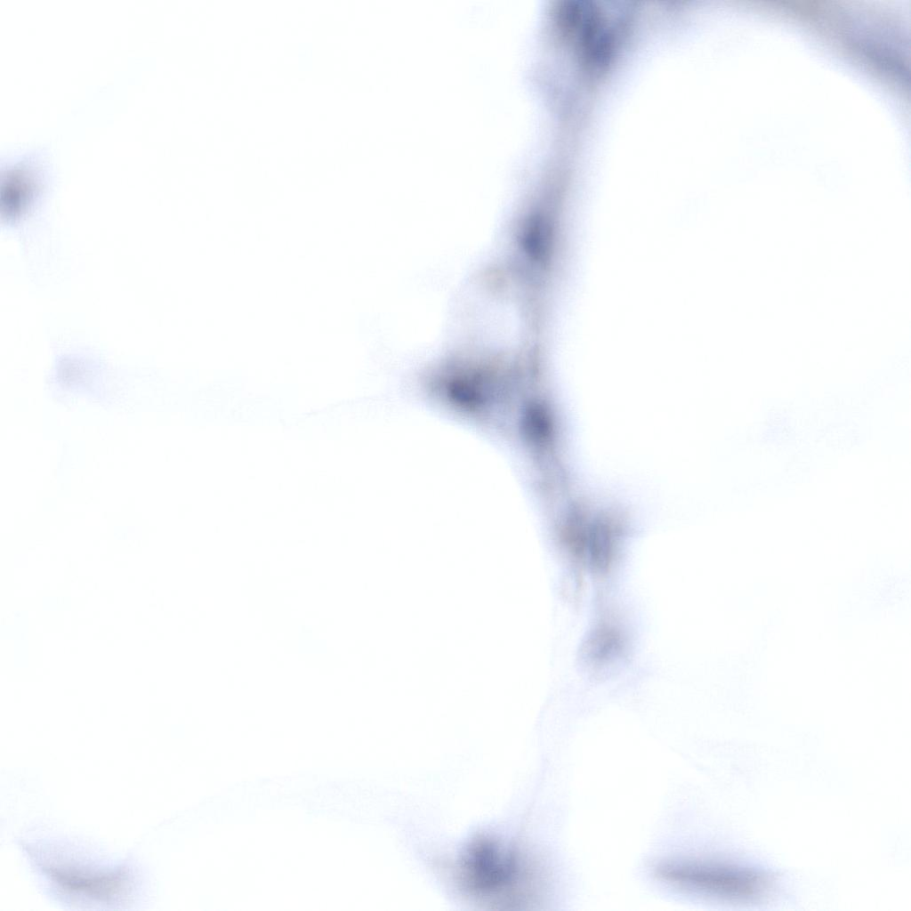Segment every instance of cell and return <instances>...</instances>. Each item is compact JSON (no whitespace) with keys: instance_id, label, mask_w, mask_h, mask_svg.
<instances>
[{"instance_id":"cell-1","label":"cell","mask_w":911,"mask_h":911,"mask_svg":"<svg viewBox=\"0 0 911 911\" xmlns=\"http://www.w3.org/2000/svg\"><path fill=\"white\" fill-rule=\"evenodd\" d=\"M16 842L43 893L65 908L125 910L148 899L149 876L132 855L114 859L83 841L37 826Z\"/></svg>"},{"instance_id":"cell-2","label":"cell","mask_w":911,"mask_h":911,"mask_svg":"<svg viewBox=\"0 0 911 911\" xmlns=\"http://www.w3.org/2000/svg\"><path fill=\"white\" fill-rule=\"evenodd\" d=\"M654 875L678 889L735 900L762 897L773 884L763 871L709 862H666L655 867Z\"/></svg>"}]
</instances>
